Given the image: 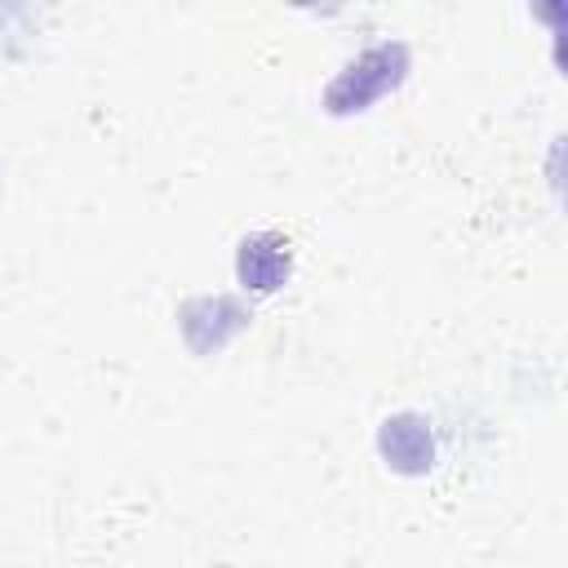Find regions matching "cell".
I'll list each match as a JSON object with an SVG mask.
<instances>
[{
  "mask_svg": "<svg viewBox=\"0 0 568 568\" xmlns=\"http://www.w3.org/2000/svg\"><path fill=\"white\" fill-rule=\"evenodd\" d=\"M266 248H271V235H253V240H244V253H240V280H244L248 288H280L284 275H288V248L275 253L271 262H266Z\"/></svg>",
  "mask_w": 568,
  "mask_h": 568,
  "instance_id": "obj_1",
  "label": "cell"
}]
</instances>
